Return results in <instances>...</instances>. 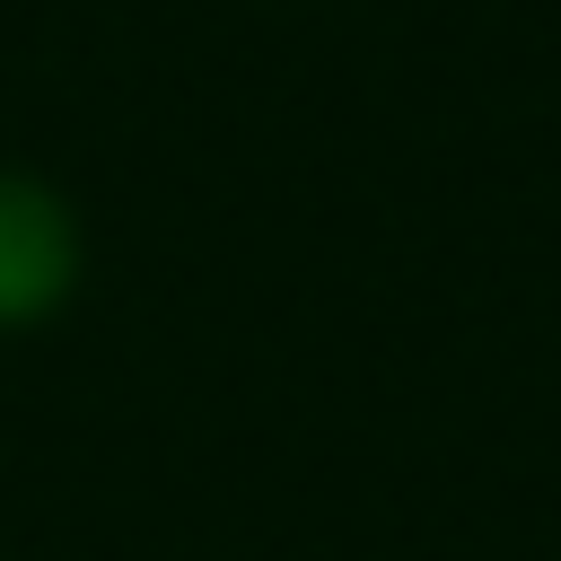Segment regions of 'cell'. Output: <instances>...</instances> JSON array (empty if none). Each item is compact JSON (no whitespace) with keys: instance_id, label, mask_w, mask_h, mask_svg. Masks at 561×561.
<instances>
[{"instance_id":"6da1fadb","label":"cell","mask_w":561,"mask_h":561,"mask_svg":"<svg viewBox=\"0 0 561 561\" xmlns=\"http://www.w3.org/2000/svg\"><path fill=\"white\" fill-rule=\"evenodd\" d=\"M70 263H79V237H70L61 202L26 175H0V324L44 316L70 289Z\"/></svg>"}]
</instances>
